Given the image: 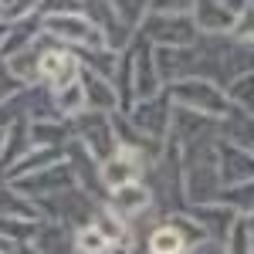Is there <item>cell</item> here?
Segmentation results:
<instances>
[{"label": "cell", "instance_id": "277c9868", "mask_svg": "<svg viewBox=\"0 0 254 254\" xmlns=\"http://www.w3.org/2000/svg\"><path fill=\"white\" fill-rule=\"evenodd\" d=\"M146 41H153V48H193L196 24L187 14H153Z\"/></svg>", "mask_w": 254, "mask_h": 254}, {"label": "cell", "instance_id": "d4e9b609", "mask_svg": "<svg viewBox=\"0 0 254 254\" xmlns=\"http://www.w3.org/2000/svg\"><path fill=\"white\" fill-rule=\"evenodd\" d=\"M109 251H112V244L98 234V227H85L75 237V254H109Z\"/></svg>", "mask_w": 254, "mask_h": 254}, {"label": "cell", "instance_id": "603a6c76", "mask_svg": "<svg viewBox=\"0 0 254 254\" xmlns=\"http://www.w3.org/2000/svg\"><path fill=\"white\" fill-rule=\"evenodd\" d=\"M166 224H170L176 234H180V241H183L187 254L196 251V244H207V234H203V231H200V227H196V224H193V220H190L187 214H173L170 220H166Z\"/></svg>", "mask_w": 254, "mask_h": 254}, {"label": "cell", "instance_id": "8fae6325", "mask_svg": "<svg viewBox=\"0 0 254 254\" xmlns=\"http://www.w3.org/2000/svg\"><path fill=\"white\" fill-rule=\"evenodd\" d=\"M187 217H190V220H193L207 237H214V244H220V248L227 244V237H231V231H234V224H237V214L231 210V207H224V203L190 207Z\"/></svg>", "mask_w": 254, "mask_h": 254}, {"label": "cell", "instance_id": "ba28073f", "mask_svg": "<svg viewBox=\"0 0 254 254\" xmlns=\"http://www.w3.org/2000/svg\"><path fill=\"white\" fill-rule=\"evenodd\" d=\"M132 95H136V102H149V98L159 95V75H156V64H153V44L142 34L132 44Z\"/></svg>", "mask_w": 254, "mask_h": 254}, {"label": "cell", "instance_id": "7402d4cb", "mask_svg": "<svg viewBox=\"0 0 254 254\" xmlns=\"http://www.w3.org/2000/svg\"><path fill=\"white\" fill-rule=\"evenodd\" d=\"M220 203L231 207L234 214H254V180L231 187V190H220Z\"/></svg>", "mask_w": 254, "mask_h": 254}, {"label": "cell", "instance_id": "cb8c5ba5", "mask_svg": "<svg viewBox=\"0 0 254 254\" xmlns=\"http://www.w3.org/2000/svg\"><path fill=\"white\" fill-rule=\"evenodd\" d=\"M149 254H187V248H183V241H180V234H176L173 227L163 224L149 237Z\"/></svg>", "mask_w": 254, "mask_h": 254}, {"label": "cell", "instance_id": "1f68e13d", "mask_svg": "<svg viewBox=\"0 0 254 254\" xmlns=\"http://www.w3.org/2000/svg\"><path fill=\"white\" fill-rule=\"evenodd\" d=\"M3 149H7V129L0 126V153H3Z\"/></svg>", "mask_w": 254, "mask_h": 254}, {"label": "cell", "instance_id": "d6a6232c", "mask_svg": "<svg viewBox=\"0 0 254 254\" xmlns=\"http://www.w3.org/2000/svg\"><path fill=\"white\" fill-rule=\"evenodd\" d=\"M251 254H254V234H251Z\"/></svg>", "mask_w": 254, "mask_h": 254}, {"label": "cell", "instance_id": "4fadbf2b", "mask_svg": "<svg viewBox=\"0 0 254 254\" xmlns=\"http://www.w3.org/2000/svg\"><path fill=\"white\" fill-rule=\"evenodd\" d=\"M149 187H142V183H126V187H119L112 190L109 196V214L119 217V220H132L139 217L146 207H149Z\"/></svg>", "mask_w": 254, "mask_h": 254}, {"label": "cell", "instance_id": "5bb4252c", "mask_svg": "<svg viewBox=\"0 0 254 254\" xmlns=\"http://www.w3.org/2000/svg\"><path fill=\"white\" fill-rule=\"evenodd\" d=\"M41 75L51 81V92L68 88L71 81H78V61L71 58L68 51H44L41 55Z\"/></svg>", "mask_w": 254, "mask_h": 254}, {"label": "cell", "instance_id": "4dcf8cb0", "mask_svg": "<svg viewBox=\"0 0 254 254\" xmlns=\"http://www.w3.org/2000/svg\"><path fill=\"white\" fill-rule=\"evenodd\" d=\"M203 254H224V248H220V244H203Z\"/></svg>", "mask_w": 254, "mask_h": 254}, {"label": "cell", "instance_id": "5b68a950", "mask_svg": "<svg viewBox=\"0 0 254 254\" xmlns=\"http://www.w3.org/2000/svg\"><path fill=\"white\" fill-rule=\"evenodd\" d=\"M71 187H78V180H75V173H71L68 163H58V166H48V170H41V173L14 180V190L34 196V200H48V196L61 193V190H71Z\"/></svg>", "mask_w": 254, "mask_h": 254}, {"label": "cell", "instance_id": "52a82bcc", "mask_svg": "<svg viewBox=\"0 0 254 254\" xmlns=\"http://www.w3.org/2000/svg\"><path fill=\"white\" fill-rule=\"evenodd\" d=\"M217 176H220L224 190L251 183L254 180V153L251 149H241V146H231V142H217Z\"/></svg>", "mask_w": 254, "mask_h": 254}, {"label": "cell", "instance_id": "44dd1931", "mask_svg": "<svg viewBox=\"0 0 254 254\" xmlns=\"http://www.w3.org/2000/svg\"><path fill=\"white\" fill-rule=\"evenodd\" d=\"M55 109H58V116H68V119H78L85 116V92H81V81H71L68 88H61L58 95H55Z\"/></svg>", "mask_w": 254, "mask_h": 254}, {"label": "cell", "instance_id": "f546056e", "mask_svg": "<svg viewBox=\"0 0 254 254\" xmlns=\"http://www.w3.org/2000/svg\"><path fill=\"white\" fill-rule=\"evenodd\" d=\"M17 85H20V81L14 78V75H10L7 68H0V98L10 95V92H17Z\"/></svg>", "mask_w": 254, "mask_h": 254}, {"label": "cell", "instance_id": "6da1fadb", "mask_svg": "<svg viewBox=\"0 0 254 254\" xmlns=\"http://www.w3.org/2000/svg\"><path fill=\"white\" fill-rule=\"evenodd\" d=\"M166 95L176 109H190L196 116H207V119H224L227 116V98L224 92L210 85L203 78H187V81H176L166 88Z\"/></svg>", "mask_w": 254, "mask_h": 254}, {"label": "cell", "instance_id": "ffe728a7", "mask_svg": "<svg viewBox=\"0 0 254 254\" xmlns=\"http://www.w3.org/2000/svg\"><path fill=\"white\" fill-rule=\"evenodd\" d=\"M7 71H10L20 85L38 78V75H41V55L34 51V44H31V48H24V51H17V55L10 58V64H7Z\"/></svg>", "mask_w": 254, "mask_h": 254}, {"label": "cell", "instance_id": "9a60e30c", "mask_svg": "<svg viewBox=\"0 0 254 254\" xmlns=\"http://www.w3.org/2000/svg\"><path fill=\"white\" fill-rule=\"evenodd\" d=\"M81 92H85V105L102 112V116H109L119 105V95H116V88H112V81L98 78L92 71H81Z\"/></svg>", "mask_w": 254, "mask_h": 254}, {"label": "cell", "instance_id": "7c38bea8", "mask_svg": "<svg viewBox=\"0 0 254 254\" xmlns=\"http://www.w3.org/2000/svg\"><path fill=\"white\" fill-rule=\"evenodd\" d=\"M142 173V156H139L136 149H119V156H112L109 163H102V183L105 187H126V183H136V176Z\"/></svg>", "mask_w": 254, "mask_h": 254}, {"label": "cell", "instance_id": "ac0fdd59", "mask_svg": "<svg viewBox=\"0 0 254 254\" xmlns=\"http://www.w3.org/2000/svg\"><path fill=\"white\" fill-rule=\"evenodd\" d=\"M224 98L234 105L237 112H248V116H254V71L231 78V85H227Z\"/></svg>", "mask_w": 254, "mask_h": 254}, {"label": "cell", "instance_id": "30bf717a", "mask_svg": "<svg viewBox=\"0 0 254 254\" xmlns=\"http://www.w3.org/2000/svg\"><path fill=\"white\" fill-rule=\"evenodd\" d=\"M153 64H156L159 81H187L196 75V51L193 48H153Z\"/></svg>", "mask_w": 254, "mask_h": 254}, {"label": "cell", "instance_id": "4316f807", "mask_svg": "<svg viewBox=\"0 0 254 254\" xmlns=\"http://www.w3.org/2000/svg\"><path fill=\"white\" fill-rule=\"evenodd\" d=\"M92 227H98V234L105 237L109 244H119V241L126 237V227H122V220H119V217H112L109 210H102V217H98Z\"/></svg>", "mask_w": 254, "mask_h": 254}, {"label": "cell", "instance_id": "3957f363", "mask_svg": "<svg viewBox=\"0 0 254 254\" xmlns=\"http://www.w3.org/2000/svg\"><path fill=\"white\" fill-rule=\"evenodd\" d=\"M75 132H78V146L98 163H109L112 156H119V129L112 116L102 112H88V116L75 119Z\"/></svg>", "mask_w": 254, "mask_h": 254}, {"label": "cell", "instance_id": "9c48e42d", "mask_svg": "<svg viewBox=\"0 0 254 254\" xmlns=\"http://www.w3.org/2000/svg\"><path fill=\"white\" fill-rule=\"evenodd\" d=\"M237 3H214V0H200L193 3V24L196 31H203L207 38H220V34H231L237 27Z\"/></svg>", "mask_w": 254, "mask_h": 254}, {"label": "cell", "instance_id": "d6986e66", "mask_svg": "<svg viewBox=\"0 0 254 254\" xmlns=\"http://www.w3.org/2000/svg\"><path fill=\"white\" fill-rule=\"evenodd\" d=\"M34 244L41 254H71V241H68V231L61 224H48L44 231H38Z\"/></svg>", "mask_w": 254, "mask_h": 254}, {"label": "cell", "instance_id": "e0dca14e", "mask_svg": "<svg viewBox=\"0 0 254 254\" xmlns=\"http://www.w3.org/2000/svg\"><path fill=\"white\" fill-rule=\"evenodd\" d=\"M68 129L61 126V122H34L31 129H27V139H31V149H64V142H68Z\"/></svg>", "mask_w": 254, "mask_h": 254}, {"label": "cell", "instance_id": "8992f818", "mask_svg": "<svg viewBox=\"0 0 254 254\" xmlns=\"http://www.w3.org/2000/svg\"><path fill=\"white\" fill-rule=\"evenodd\" d=\"M170 105H173V102H170L166 92H159V95L149 98V102H136V105H132V116H129L132 129L142 132L146 139L159 142V139L170 132Z\"/></svg>", "mask_w": 254, "mask_h": 254}, {"label": "cell", "instance_id": "484cf974", "mask_svg": "<svg viewBox=\"0 0 254 254\" xmlns=\"http://www.w3.org/2000/svg\"><path fill=\"white\" fill-rule=\"evenodd\" d=\"M224 254H251V227L248 224H241V220L234 224V231L224 244Z\"/></svg>", "mask_w": 254, "mask_h": 254}, {"label": "cell", "instance_id": "f1b7e54d", "mask_svg": "<svg viewBox=\"0 0 254 254\" xmlns=\"http://www.w3.org/2000/svg\"><path fill=\"white\" fill-rule=\"evenodd\" d=\"M234 34H237V41H241V44H254V3H248V7L241 10Z\"/></svg>", "mask_w": 254, "mask_h": 254}, {"label": "cell", "instance_id": "7a4b0ae2", "mask_svg": "<svg viewBox=\"0 0 254 254\" xmlns=\"http://www.w3.org/2000/svg\"><path fill=\"white\" fill-rule=\"evenodd\" d=\"M41 31L51 34V38H58V41H68V44H81L88 51L105 48L102 31L92 24V17H85L78 10H48L44 20H41Z\"/></svg>", "mask_w": 254, "mask_h": 254}, {"label": "cell", "instance_id": "2e32d148", "mask_svg": "<svg viewBox=\"0 0 254 254\" xmlns=\"http://www.w3.org/2000/svg\"><path fill=\"white\" fill-rule=\"evenodd\" d=\"M220 129L231 146H241V149H251L254 146V116L248 112H237V109H227V116L220 119Z\"/></svg>", "mask_w": 254, "mask_h": 254}, {"label": "cell", "instance_id": "83f0119b", "mask_svg": "<svg viewBox=\"0 0 254 254\" xmlns=\"http://www.w3.org/2000/svg\"><path fill=\"white\" fill-rule=\"evenodd\" d=\"M38 234V227L31 224V220H10V217H0V237H34Z\"/></svg>", "mask_w": 254, "mask_h": 254}]
</instances>
